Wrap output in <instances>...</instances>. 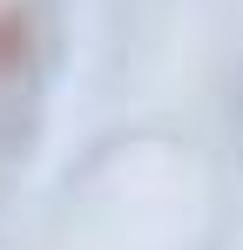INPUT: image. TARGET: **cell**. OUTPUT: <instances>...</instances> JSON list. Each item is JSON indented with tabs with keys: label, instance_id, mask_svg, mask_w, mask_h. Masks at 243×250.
I'll return each instance as SVG.
<instances>
[{
	"label": "cell",
	"instance_id": "1",
	"mask_svg": "<svg viewBox=\"0 0 243 250\" xmlns=\"http://www.w3.org/2000/svg\"><path fill=\"white\" fill-rule=\"evenodd\" d=\"M27 54H34V21L20 0H0V88L27 75Z\"/></svg>",
	"mask_w": 243,
	"mask_h": 250
}]
</instances>
